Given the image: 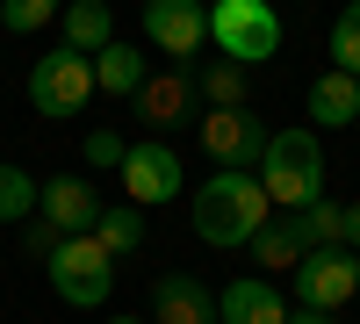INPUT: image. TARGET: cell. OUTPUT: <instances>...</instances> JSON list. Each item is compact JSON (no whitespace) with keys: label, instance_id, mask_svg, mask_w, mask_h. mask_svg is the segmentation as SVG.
<instances>
[{"label":"cell","instance_id":"27","mask_svg":"<svg viewBox=\"0 0 360 324\" xmlns=\"http://www.w3.org/2000/svg\"><path fill=\"white\" fill-rule=\"evenodd\" d=\"M108 324H144V317H108Z\"/></svg>","mask_w":360,"mask_h":324},{"label":"cell","instance_id":"17","mask_svg":"<svg viewBox=\"0 0 360 324\" xmlns=\"http://www.w3.org/2000/svg\"><path fill=\"white\" fill-rule=\"evenodd\" d=\"M101 44H115L108 0H72V8H65V51H86V58H94Z\"/></svg>","mask_w":360,"mask_h":324},{"label":"cell","instance_id":"14","mask_svg":"<svg viewBox=\"0 0 360 324\" xmlns=\"http://www.w3.org/2000/svg\"><path fill=\"white\" fill-rule=\"evenodd\" d=\"M353 115H360V72H339L332 65V72L310 86V123L317 130H346Z\"/></svg>","mask_w":360,"mask_h":324},{"label":"cell","instance_id":"1","mask_svg":"<svg viewBox=\"0 0 360 324\" xmlns=\"http://www.w3.org/2000/svg\"><path fill=\"white\" fill-rule=\"evenodd\" d=\"M188 216H195V238H202V245L231 252V245H252L259 231L274 223V202H266V188H259L252 166H217V173L195 188Z\"/></svg>","mask_w":360,"mask_h":324},{"label":"cell","instance_id":"12","mask_svg":"<svg viewBox=\"0 0 360 324\" xmlns=\"http://www.w3.org/2000/svg\"><path fill=\"white\" fill-rule=\"evenodd\" d=\"M217 324H288V303L274 281H231L217 296Z\"/></svg>","mask_w":360,"mask_h":324},{"label":"cell","instance_id":"4","mask_svg":"<svg viewBox=\"0 0 360 324\" xmlns=\"http://www.w3.org/2000/svg\"><path fill=\"white\" fill-rule=\"evenodd\" d=\"M209 44L231 65H266L281 51V8L274 0H209Z\"/></svg>","mask_w":360,"mask_h":324},{"label":"cell","instance_id":"21","mask_svg":"<svg viewBox=\"0 0 360 324\" xmlns=\"http://www.w3.org/2000/svg\"><path fill=\"white\" fill-rule=\"evenodd\" d=\"M29 209H37V181L22 166H0V223H22Z\"/></svg>","mask_w":360,"mask_h":324},{"label":"cell","instance_id":"5","mask_svg":"<svg viewBox=\"0 0 360 324\" xmlns=\"http://www.w3.org/2000/svg\"><path fill=\"white\" fill-rule=\"evenodd\" d=\"M86 94H94V58L86 51H44L37 65H29V108L51 115V123L79 115Z\"/></svg>","mask_w":360,"mask_h":324},{"label":"cell","instance_id":"24","mask_svg":"<svg viewBox=\"0 0 360 324\" xmlns=\"http://www.w3.org/2000/svg\"><path fill=\"white\" fill-rule=\"evenodd\" d=\"M123 152H130V144L115 137V130H94V137H86V159H94V166H123Z\"/></svg>","mask_w":360,"mask_h":324},{"label":"cell","instance_id":"19","mask_svg":"<svg viewBox=\"0 0 360 324\" xmlns=\"http://www.w3.org/2000/svg\"><path fill=\"white\" fill-rule=\"evenodd\" d=\"M195 94L209 101V108H245V65H231V58H217V65L202 72V86Z\"/></svg>","mask_w":360,"mask_h":324},{"label":"cell","instance_id":"26","mask_svg":"<svg viewBox=\"0 0 360 324\" xmlns=\"http://www.w3.org/2000/svg\"><path fill=\"white\" fill-rule=\"evenodd\" d=\"M288 324H332V310H295Z\"/></svg>","mask_w":360,"mask_h":324},{"label":"cell","instance_id":"16","mask_svg":"<svg viewBox=\"0 0 360 324\" xmlns=\"http://www.w3.org/2000/svg\"><path fill=\"white\" fill-rule=\"evenodd\" d=\"M288 231L303 252H332L346 245V209H332V202H303V209H288Z\"/></svg>","mask_w":360,"mask_h":324},{"label":"cell","instance_id":"10","mask_svg":"<svg viewBox=\"0 0 360 324\" xmlns=\"http://www.w3.org/2000/svg\"><path fill=\"white\" fill-rule=\"evenodd\" d=\"M152 324H217V288L202 274H159L152 281Z\"/></svg>","mask_w":360,"mask_h":324},{"label":"cell","instance_id":"18","mask_svg":"<svg viewBox=\"0 0 360 324\" xmlns=\"http://www.w3.org/2000/svg\"><path fill=\"white\" fill-rule=\"evenodd\" d=\"M94 238H101L108 252H137V245H144V209H137V202H123V209L101 202V209H94Z\"/></svg>","mask_w":360,"mask_h":324},{"label":"cell","instance_id":"23","mask_svg":"<svg viewBox=\"0 0 360 324\" xmlns=\"http://www.w3.org/2000/svg\"><path fill=\"white\" fill-rule=\"evenodd\" d=\"M0 22H8L15 37H37V29L58 22V0H0Z\"/></svg>","mask_w":360,"mask_h":324},{"label":"cell","instance_id":"22","mask_svg":"<svg viewBox=\"0 0 360 324\" xmlns=\"http://www.w3.org/2000/svg\"><path fill=\"white\" fill-rule=\"evenodd\" d=\"M332 65L360 72V0H346V15L332 22Z\"/></svg>","mask_w":360,"mask_h":324},{"label":"cell","instance_id":"7","mask_svg":"<svg viewBox=\"0 0 360 324\" xmlns=\"http://www.w3.org/2000/svg\"><path fill=\"white\" fill-rule=\"evenodd\" d=\"M295 296H303V310H339L346 296H360V259L346 245L303 252V259H295Z\"/></svg>","mask_w":360,"mask_h":324},{"label":"cell","instance_id":"20","mask_svg":"<svg viewBox=\"0 0 360 324\" xmlns=\"http://www.w3.org/2000/svg\"><path fill=\"white\" fill-rule=\"evenodd\" d=\"M252 259L266 274H295V259H303V245H295V231L288 223H266L259 238H252Z\"/></svg>","mask_w":360,"mask_h":324},{"label":"cell","instance_id":"13","mask_svg":"<svg viewBox=\"0 0 360 324\" xmlns=\"http://www.w3.org/2000/svg\"><path fill=\"white\" fill-rule=\"evenodd\" d=\"M188 108H195V79H188V72H159V79L137 86V115H144L152 130H173Z\"/></svg>","mask_w":360,"mask_h":324},{"label":"cell","instance_id":"6","mask_svg":"<svg viewBox=\"0 0 360 324\" xmlns=\"http://www.w3.org/2000/svg\"><path fill=\"white\" fill-rule=\"evenodd\" d=\"M144 37H152V51H166L173 65H188L209 44V8L202 0H144Z\"/></svg>","mask_w":360,"mask_h":324},{"label":"cell","instance_id":"15","mask_svg":"<svg viewBox=\"0 0 360 324\" xmlns=\"http://www.w3.org/2000/svg\"><path fill=\"white\" fill-rule=\"evenodd\" d=\"M144 79H152V72H144V51H130L123 37L94 51V86H101V94H123V101H137V86H144Z\"/></svg>","mask_w":360,"mask_h":324},{"label":"cell","instance_id":"2","mask_svg":"<svg viewBox=\"0 0 360 324\" xmlns=\"http://www.w3.org/2000/svg\"><path fill=\"white\" fill-rule=\"evenodd\" d=\"M252 173H259V188L281 216L303 209V202H324V144H317V130H266Z\"/></svg>","mask_w":360,"mask_h":324},{"label":"cell","instance_id":"25","mask_svg":"<svg viewBox=\"0 0 360 324\" xmlns=\"http://www.w3.org/2000/svg\"><path fill=\"white\" fill-rule=\"evenodd\" d=\"M346 252H360V202L346 209Z\"/></svg>","mask_w":360,"mask_h":324},{"label":"cell","instance_id":"9","mask_svg":"<svg viewBox=\"0 0 360 324\" xmlns=\"http://www.w3.org/2000/svg\"><path fill=\"white\" fill-rule=\"evenodd\" d=\"M259 144H266V130L252 123V108H209L202 115V152L217 166H252Z\"/></svg>","mask_w":360,"mask_h":324},{"label":"cell","instance_id":"3","mask_svg":"<svg viewBox=\"0 0 360 324\" xmlns=\"http://www.w3.org/2000/svg\"><path fill=\"white\" fill-rule=\"evenodd\" d=\"M44 267H51L58 303H72V310H101V303H108V288H115V252L94 238V231H72V238H58V245L44 252Z\"/></svg>","mask_w":360,"mask_h":324},{"label":"cell","instance_id":"8","mask_svg":"<svg viewBox=\"0 0 360 324\" xmlns=\"http://www.w3.org/2000/svg\"><path fill=\"white\" fill-rule=\"evenodd\" d=\"M115 173H123V195L137 202V209H159V202H173L180 188H188V173H180V159H173V144H130Z\"/></svg>","mask_w":360,"mask_h":324},{"label":"cell","instance_id":"11","mask_svg":"<svg viewBox=\"0 0 360 324\" xmlns=\"http://www.w3.org/2000/svg\"><path fill=\"white\" fill-rule=\"evenodd\" d=\"M37 209H44V223L58 231V238H72V231H94L101 195L86 181H51V188H37Z\"/></svg>","mask_w":360,"mask_h":324}]
</instances>
